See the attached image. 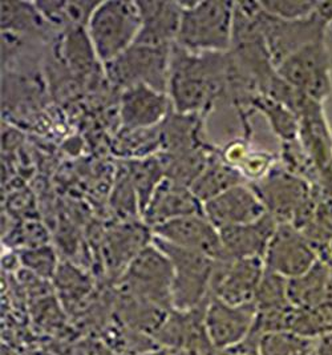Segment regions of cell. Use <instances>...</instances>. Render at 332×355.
<instances>
[{
    "instance_id": "1",
    "label": "cell",
    "mask_w": 332,
    "mask_h": 355,
    "mask_svg": "<svg viewBox=\"0 0 332 355\" xmlns=\"http://www.w3.org/2000/svg\"><path fill=\"white\" fill-rule=\"evenodd\" d=\"M229 52L195 53L173 44L168 95L175 112L202 114L226 100Z\"/></svg>"
},
{
    "instance_id": "2",
    "label": "cell",
    "mask_w": 332,
    "mask_h": 355,
    "mask_svg": "<svg viewBox=\"0 0 332 355\" xmlns=\"http://www.w3.org/2000/svg\"><path fill=\"white\" fill-rule=\"evenodd\" d=\"M182 15L175 46L195 53H221L231 47L233 1H181Z\"/></svg>"
},
{
    "instance_id": "3",
    "label": "cell",
    "mask_w": 332,
    "mask_h": 355,
    "mask_svg": "<svg viewBox=\"0 0 332 355\" xmlns=\"http://www.w3.org/2000/svg\"><path fill=\"white\" fill-rule=\"evenodd\" d=\"M141 30V15L137 1H100L91 15L87 33L103 65L123 55L133 46Z\"/></svg>"
},
{
    "instance_id": "4",
    "label": "cell",
    "mask_w": 332,
    "mask_h": 355,
    "mask_svg": "<svg viewBox=\"0 0 332 355\" xmlns=\"http://www.w3.org/2000/svg\"><path fill=\"white\" fill-rule=\"evenodd\" d=\"M153 243L173 266L172 305L174 310L188 311L206 305L210 300V282L217 261L166 243L155 236Z\"/></svg>"
},
{
    "instance_id": "5",
    "label": "cell",
    "mask_w": 332,
    "mask_h": 355,
    "mask_svg": "<svg viewBox=\"0 0 332 355\" xmlns=\"http://www.w3.org/2000/svg\"><path fill=\"white\" fill-rule=\"evenodd\" d=\"M172 284L173 266L152 241L119 277V291L164 310H173Z\"/></svg>"
},
{
    "instance_id": "6",
    "label": "cell",
    "mask_w": 332,
    "mask_h": 355,
    "mask_svg": "<svg viewBox=\"0 0 332 355\" xmlns=\"http://www.w3.org/2000/svg\"><path fill=\"white\" fill-rule=\"evenodd\" d=\"M172 47L133 43L117 59L104 64V69L112 85L121 91L136 84H146L168 94Z\"/></svg>"
},
{
    "instance_id": "7",
    "label": "cell",
    "mask_w": 332,
    "mask_h": 355,
    "mask_svg": "<svg viewBox=\"0 0 332 355\" xmlns=\"http://www.w3.org/2000/svg\"><path fill=\"white\" fill-rule=\"evenodd\" d=\"M255 20L263 35L275 68L306 46L326 40V33L330 27L329 21L317 12V10L311 17L287 20L269 15L262 10L258 1Z\"/></svg>"
},
{
    "instance_id": "8",
    "label": "cell",
    "mask_w": 332,
    "mask_h": 355,
    "mask_svg": "<svg viewBox=\"0 0 332 355\" xmlns=\"http://www.w3.org/2000/svg\"><path fill=\"white\" fill-rule=\"evenodd\" d=\"M292 88L323 104L332 92V56L326 40L308 44L277 67Z\"/></svg>"
},
{
    "instance_id": "9",
    "label": "cell",
    "mask_w": 332,
    "mask_h": 355,
    "mask_svg": "<svg viewBox=\"0 0 332 355\" xmlns=\"http://www.w3.org/2000/svg\"><path fill=\"white\" fill-rule=\"evenodd\" d=\"M250 185L278 224H292L314 196V188L307 181L277 162L263 178Z\"/></svg>"
},
{
    "instance_id": "10",
    "label": "cell",
    "mask_w": 332,
    "mask_h": 355,
    "mask_svg": "<svg viewBox=\"0 0 332 355\" xmlns=\"http://www.w3.org/2000/svg\"><path fill=\"white\" fill-rule=\"evenodd\" d=\"M263 259H229L216 262L210 282V297L229 305L253 304L265 275Z\"/></svg>"
},
{
    "instance_id": "11",
    "label": "cell",
    "mask_w": 332,
    "mask_h": 355,
    "mask_svg": "<svg viewBox=\"0 0 332 355\" xmlns=\"http://www.w3.org/2000/svg\"><path fill=\"white\" fill-rule=\"evenodd\" d=\"M317 261V249L292 224H278L263 257L265 268L286 279L304 275Z\"/></svg>"
},
{
    "instance_id": "12",
    "label": "cell",
    "mask_w": 332,
    "mask_h": 355,
    "mask_svg": "<svg viewBox=\"0 0 332 355\" xmlns=\"http://www.w3.org/2000/svg\"><path fill=\"white\" fill-rule=\"evenodd\" d=\"M256 314L254 304L236 306L210 297L206 306L205 327L214 349L226 352L239 345L250 334Z\"/></svg>"
},
{
    "instance_id": "13",
    "label": "cell",
    "mask_w": 332,
    "mask_h": 355,
    "mask_svg": "<svg viewBox=\"0 0 332 355\" xmlns=\"http://www.w3.org/2000/svg\"><path fill=\"white\" fill-rule=\"evenodd\" d=\"M153 236L216 261L225 259L220 230L205 214H193L175 218L152 229Z\"/></svg>"
},
{
    "instance_id": "14",
    "label": "cell",
    "mask_w": 332,
    "mask_h": 355,
    "mask_svg": "<svg viewBox=\"0 0 332 355\" xmlns=\"http://www.w3.org/2000/svg\"><path fill=\"white\" fill-rule=\"evenodd\" d=\"M173 111L171 97L146 84H136L121 91V130L156 128Z\"/></svg>"
},
{
    "instance_id": "15",
    "label": "cell",
    "mask_w": 332,
    "mask_h": 355,
    "mask_svg": "<svg viewBox=\"0 0 332 355\" xmlns=\"http://www.w3.org/2000/svg\"><path fill=\"white\" fill-rule=\"evenodd\" d=\"M206 218L218 230L250 224L268 211L250 184L234 187L204 204Z\"/></svg>"
},
{
    "instance_id": "16",
    "label": "cell",
    "mask_w": 332,
    "mask_h": 355,
    "mask_svg": "<svg viewBox=\"0 0 332 355\" xmlns=\"http://www.w3.org/2000/svg\"><path fill=\"white\" fill-rule=\"evenodd\" d=\"M193 214H205L204 204L190 187L165 178L152 196L141 220L150 229H155L175 218Z\"/></svg>"
},
{
    "instance_id": "17",
    "label": "cell",
    "mask_w": 332,
    "mask_h": 355,
    "mask_svg": "<svg viewBox=\"0 0 332 355\" xmlns=\"http://www.w3.org/2000/svg\"><path fill=\"white\" fill-rule=\"evenodd\" d=\"M141 15V30L134 43L157 47H172L181 23V1L143 0L137 1Z\"/></svg>"
},
{
    "instance_id": "18",
    "label": "cell",
    "mask_w": 332,
    "mask_h": 355,
    "mask_svg": "<svg viewBox=\"0 0 332 355\" xmlns=\"http://www.w3.org/2000/svg\"><path fill=\"white\" fill-rule=\"evenodd\" d=\"M278 223L266 213L259 220L220 230L225 259H263Z\"/></svg>"
},
{
    "instance_id": "19",
    "label": "cell",
    "mask_w": 332,
    "mask_h": 355,
    "mask_svg": "<svg viewBox=\"0 0 332 355\" xmlns=\"http://www.w3.org/2000/svg\"><path fill=\"white\" fill-rule=\"evenodd\" d=\"M204 116L175 111L159 125L161 149L159 153L180 155L209 146L204 140Z\"/></svg>"
},
{
    "instance_id": "20",
    "label": "cell",
    "mask_w": 332,
    "mask_h": 355,
    "mask_svg": "<svg viewBox=\"0 0 332 355\" xmlns=\"http://www.w3.org/2000/svg\"><path fill=\"white\" fill-rule=\"evenodd\" d=\"M331 281V263L319 259L308 272L288 279L287 295L290 305L303 310L317 309L324 302Z\"/></svg>"
},
{
    "instance_id": "21",
    "label": "cell",
    "mask_w": 332,
    "mask_h": 355,
    "mask_svg": "<svg viewBox=\"0 0 332 355\" xmlns=\"http://www.w3.org/2000/svg\"><path fill=\"white\" fill-rule=\"evenodd\" d=\"M242 184L249 182L237 168L231 166L222 159L221 152L218 150V153L210 160L204 172L193 182L190 188L193 193L197 196V198L202 204H205L211 198Z\"/></svg>"
},
{
    "instance_id": "22",
    "label": "cell",
    "mask_w": 332,
    "mask_h": 355,
    "mask_svg": "<svg viewBox=\"0 0 332 355\" xmlns=\"http://www.w3.org/2000/svg\"><path fill=\"white\" fill-rule=\"evenodd\" d=\"M119 168L127 175L134 192L139 197L140 211L143 217L152 196L157 189L161 181L166 178L165 168L159 155H153L143 159L121 160Z\"/></svg>"
},
{
    "instance_id": "23",
    "label": "cell",
    "mask_w": 332,
    "mask_h": 355,
    "mask_svg": "<svg viewBox=\"0 0 332 355\" xmlns=\"http://www.w3.org/2000/svg\"><path fill=\"white\" fill-rule=\"evenodd\" d=\"M252 111H258L266 117L271 130L282 140V143H290L299 139V119L279 101L259 94L253 100Z\"/></svg>"
},
{
    "instance_id": "24",
    "label": "cell",
    "mask_w": 332,
    "mask_h": 355,
    "mask_svg": "<svg viewBox=\"0 0 332 355\" xmlns=\"http://www.w3.org/2000/svg\"><path fill=\"white\" fill-rule=\"evenodd\" d=\"M161 149L159 125L149 130H121L117 135L113 150L121 160L143 159L157 155Z\"/></svg>"
},
{
    "instance_id": "25",
    "label": "cell",
    "mask_w": 332,
    "mask_h": 355,
    "mask_svg": "<svg viewBox=\"0 0 332 355\" xmlns=\"http://www.w3.org/2000/svg\"><path fill=\"white\" fill-rule=\"evenodd\" d=\"M1 28L4 33H26L39 31L46 19L36 3L1 1Z\"/></svg>"
},
{
    "instance_id": "26",
    "label": "cell",
    "mask_w": 332,
    "mask_h": 355,
    "mask_svg": "<svg viewBox=\"0 0 332 355\" xmlns=\"http://www.w3.org/2000/svg\"><path fill=\"white\" fill-rule=\"evenodd\" d=\"M317 339L307 338L291 331L263 334L259 339V355H311Z\"/></svg>"
},
{
    "instance_id": "27",
    "label": "cell",
    "mask_w": 332,
    "mask_h": 355,
    "mask_svg": "<svg viewBox=\"0 0 332 355\" xmlns=\"http://www.w3.org/2000/svg\"><path fill=\"white\" fill-rule=\"evenodd\" d=\"M16 257L24 270L46 281L55 278L60 265L55 249L48 243L28 249H19Z\"/></svg>"
},
{
    "instance_id": "28",
    "label": "cell",
    "mask_w": 332,
    "mask_h": 355,
    "mask_svg": "<svg viewBox=\"0 0 332 355\" xmlns=\"http://www.w3.org/2000/svg\"><path fill=\"white\" fill-rule=\"evenodd\" d=\"M287 282L288 279L282 275H275L266 269L254 297L253 304L256 311H271L290 306Z\"/></svg>"
},
{
    "instance_id": "29",
    "label": "cell",
    "mask_w": 332,
    "mask_h": 355,
    "mask_svg": "<svg viewBox=\"0 0 332 355\" xmlns=\"http://www.w3.org/2000/svg\"><path fill=\"white\" fill-rule=\"evenodd\" d=\"M112 208L127 221H134L136 217H141L139 197L134 192L127 175L117 168V176L111 196Z\"/></svg>"
},
{
    "instance_id": "30",
    "label": "cell",
    "mask_w": 332,
    "mask_h": 355,
    "mask_svg": "<svg viewBox=\"0 0 332 355\" xmlns=\"http://www.w3.org/2000/svg\"><path fill=\"white\" fill-rule=\"evenodd\" d=\"M55 284L58 289L62 291L64 300L69 298L71 302L76 304L79 300L84 298L92 289L91 281L87 275H82L76 266L69 262H64L59 265V269L55 275Z\"/></svg>"
},
{
    "instance_id": "31",
    "label": "cell",
    "mask_w": 332,
    "mask_h": 355,
    "mask_svg": "<svg viewBox=\"0 0 332 355\" xmlns=\"http://www.w3.org/2000/svg\"><path fill=\"white\" fill-rule=\"evenodd\" d=\"M265 12L272 17L297 20L311 17L315 14L319 1H303V0H261L258 1Z\"/></svg>"
},
{
    "instance_id": "32",
    "label": "cell",
    "mask_w": 332,
    "mask_h": 355,
    "mask_svg": "<svg viewBox=\"0 0 332 355\" xmlns=\"http://www.w3.org/2000/svg\"><path fill=\"white\" fill-rule=\"evenodd\" d=\"M315 353L317 355H332V333L317 339Z\"/></svg>"
},
{
    "instance_id": "33",
    "label": "cell",
    "mask_w": 332,
    "mask_h": 355,
    "mask_svg": "<svg viewBox=\"0 0 332 355\" xmlns=\"http://www.w3.org/2000/svg\"><path fill=\"white\" fill-rule=\"evenodd\" d=\"M317 12L324 17L330 27L332 26V3H322L319 1V6H317Z\"/></svg>"
},
{
    "instance_id": "34",
    "label": "cell",
    "mask_w": 332,
    "mask_h": 355,
    "mask_svg": "<svg viewBox=\"0 0 332 355\" xmlns=\"http://www.w3.org/2000/svg\"><path fill=\"white\" fill-rule=\"evenodd\" d=\"M217 355H259V353H252V352H239L236 349H230L226 352H218Z\"/></svg>"
},
{
    "instance_id": "35",
    "label": "cell",
    "mask_w": 332,
    "mask_h": 355,
    "mask_svg": "<svg viewBox=\"0 0 332 355\" xmlns=\"http://www.w3.org/2000/svg\"><path fill=\"white\" fill-rule=\"evenodd\" d=\"M320 259H324V261H327V262H330L332 265V243H330V246H329V250H327V253L322 257Z\"/></svg>"
},
{
    "instance_id": "36",
    "label": "cell",
    "mask_w": 332,
    "mask_h": 355,
    "mask_svg": "<svg viewBox=\"0 0 332 355\" xmlns=\"http://www.w3.org/2000/svg\"><path fill=\"white\" fill-rule=\"evenodd\" d=\"M311 355H317V353H315V352H314V353H313V354Z\"/></svg>"
}]
</instances>
